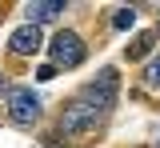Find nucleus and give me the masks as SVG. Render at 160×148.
I'll list each match as a JSON object with an SVG mask.
<instances>
[{
  "instance_id": "nucleus-1",
  "label": "nucleus",
  "mask_w": 160,
  "mask_h": 148,
  "mask_svg": "<svg viewBox=\"0 0 160 148\" xmlns=\"http://www.w3.org/2000/svg\"><path fill=\"white\" fill-rule=\"evenodd\" d=\"M104 120V112L92 104H84V100H72V104L64 108V116H60V132L64 136H84L88 128H96Z\"/></svg>"
},
{
  "instance_id": "nucleus-2",
  "label": "nucleus",
  "mask_w": 160,
  "mask_h": 148,
  "mask_svg": "<svg viewBox=\"0 0 160 148\" xmlns=\"http://www.w3.org/2000/svg\"><path fill=\"white\" fill-rule=\"evenodd\" d=\"M48 52H52V68H76L84 60V40L76 32H56Z\"/></svg>"
},
{
  "instance_id": "nucleus-3",
  "label": "nucleus",
  "mask_w": 160,
  "mask_h": 148,
  "mask_svg": "<svg viewBox=\"0 0 160 148\" xmlns=\"http://www.w3.org/2000/svg\"><path fill=\"white\" fill-rule=\"evenodd\" d=\"M80 100L92 104V108H100V112H108V108L116 104V68H104L96 84H88L84 92H80Z\"/></svg>"
},
{
  "instance_id": "nucleus-4",
  "label": "nucleus",
  "mask_w": 160,
  "mask_h": 148,
  "mask_svg": "<svg viewBox=\"0 0 160 148\" xmlns=\"http://www.w3.org/2000/svg\"><path fill=\"white\" fill-rule=\"evenodd\" d=\"M8 112H12L16 124H36L40 100L32 96V88H8Z\"/></svg>"
},
{
  "instance_id": "nucleus-5",
  "label": "nucleus",
  "mask_w": 160,
  "mask_h": 148,
  "mask_svg": "<svg viewBox=\"0 0 160 148\" xmlns=\"http://www.w3.org/2000/svg\"><path fill=\"white\" fill-rule=\"evenodd\" d=\"M12 52H20V56H28V52H36L40 48V28L36 24H24V28H16V32H12Z\"/></svg>"
},
{
  "instance_id": "nucleus-6",
  "label": "nucleus",
  "mask_w": 160,
  "mask_h": 148,
  "mask_svg": "<svg viewBox=\"0 0 160 148\" xmlns=\"http://www.w3.org/2000/svg\"><path fill=\"white\" fill-rule=\"evenodd\" d=\"M24 12H28V24H44V20H56L64 12V4L60 0H32Z\"/></svg>"
},
{
  "instance_id": "nucleus-7",
  "label": "nucleus",
  "mask_w": 160,
  "mask_h": 148,
  "mask_svg": "<svg viewBox=\"0 0 160 148\" xmlns=\"http://www.w3.org/2000/svg\"><path fill=\"white\" fill-rule=\"evenodd\" d=\"M148 48H152V36H136V40L128 44V48H124V52H128V60H140V56H144V52H148Z\"/></svg>"
},
{
  "instance_id": "nucleus-8",
  "label": "nucleus",
  "mask_w": 160,
  "mask_h": 148,
  "mask_svg": "<svg viewBox=\"0 0 160 148\" xmlns=\"http://www.w3.org/2000/svg\"><path fill=\"white\" fill-rule=\"evenodd\" d=\"M112 24H116V28H132V24H136V8H116V12H112Z\"/></svg>"
},
{
  "instance_id": "nucleus-9",
  "label": "nucleus",
  "mask_w": 160,
  "mask_h": 148,
  "mask_svg": "<svg viewBox=\"0 0 160 148\" xmlns=\"http://www.w3.org/2000/svg\"><path fill=\"white\" fill-rule=\"evenodd\" d=\"M144 80H148V88H160V56L152 64H148V72H144Z\"/></svg>"
},
{
  "instance_id": "nucleus-10",
  "label": "nucleus",
  "mask_w": 160,
  "mask_h": 148,
  "mask_svg": "<svg viewBox=\"0 0 160 148\" xmlns=\"http://www.w3.org/2000/svg\"><path fill=\"white\" fill-rule=\"evenodd\" d=\"M52 76H56L52 64H40V68H36V80H52Z\"/></svg>"
},
{
  "instance_id": "nucleus-11",
  "label": "nucleus",
  "mask_w": 160,
  "mask_h": 148,
  "mask_svg": "<svg viewBox=\"0 0 160 148\" xmlns=\"http://www.w3.org/2000/svg\"><path fill=\"white\" fill-rule=\"evenodd\" d=\"M0 88H4V80H0Z\"/></svg>"
}]
</instances>
